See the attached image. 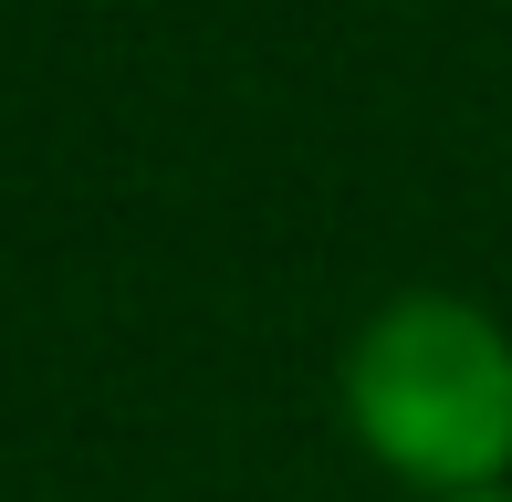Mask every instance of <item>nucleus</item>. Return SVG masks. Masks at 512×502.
<instances>
[{
  "label": "nucleus",
  "mask_w": 512,
  "mask_h": 502,
  "mask_svg": "<svg viewBox=\"0 0 512 502\" xmlns=\"http://www.w3.org/2000/svg\"><path fill=\"white\" fill-rule=\"evenodd\" d=\"M471 502H512V492H471Z\"/></svg>",
  "instance_id": "f03ea898"
},
{
  "label": "nucleus",
  "mask_w": 512,
  "mask_h": 502,
  "mask_svg": "<svg viewBox=\"0 0 512 502\" xmlns=\"http://www.w3.org/2000/svg\"><path fill=\"white\" fill-rule=\"evenodd\" d=\"M345 429L429 502L502 492L512 471V335L471 293H387L335 367Z\"/></svg>",
  "instance_id": "f257e3e1"
}]
</instances>
